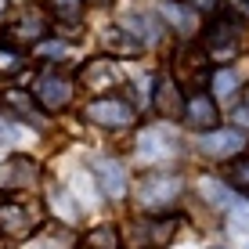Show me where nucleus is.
Here are the masks:
<instances>
[{"instance_id": "nucleus-1", "label": "nucleus", "mask_w": 249, "mask_h": 249, "mask_svg": "<svg viewBox=\"0 0 249 249\" xmlns=\"http://www.w3.org/2000/svg\"><path fill=\"white\" fill-rule=\"evenodd\" d=\"M181 192H184L181 174H166V170H156V174H144L141 181H137L134 199H137V206H141L144 213H152V217H166V213L177 206Z\"/></svg>"}, {"instance_id": "nucleus-2", "label": "nucleus", "mask_w": 249, "mask_h": 249, "mask_svg": "<svg viewBox=\"0 0 249 249\" xmlns=\"http://www.w3.org/2000/svg\"><path fill=\"white\" fill-rule=\"evenodd\" d=\"M72 76L58 72V69H40L36 80H33V101H36L44 112H62V108L72 101Z\"/></svg>"}, {"instance_id": "nucleus-3", "label": "nucleus", "mask_w": 249, "mask_h": 249, "mask_svg": "<svg viewBox=\"0 0 249 249\" xmlns=\"http://www.w3.org/2000/svg\"><path fill=\"white\" fill-rule=\"evenodd\" d=\"M242 51V29L235 18H213L202 33V54L210 62H231Z\"/></svg>"}, {"instance_id": "nucleus-4", "label": "nucleus", "mask_w": 249, "mask_h": 249, "mask_svg": "<svg viewBox=\"0 0 249 249\" xmlns=\"http://www.w3.org/2000/svg\"><path fill=\"white\" fill-rule=\"evenodd\" d=\"M40 220H44V213H40V206H33V202H18V199L0 202V235L4 238L22 242V238H29L33 231L40 228Z\"/></svg>"}, {"instance_id": "nucleus-5", "label": "nucleus", "mask_w": 249, "mask_h": 249, "mask_svg": "<svg viewBox=\"0 0 249 249\" xmlns=\"http://www.w3.org/2000/svg\"><path fill=\"white\" fill-rule=\"evenodd\" d=\"M83 116H87V123H94V126H105V130H123V126H130L134 119H137V112H134V105H130V101L112 98V94L87 101Z\"/></svg>"}, {"instance_id": "nucleus-6", "label": "nucleus", "mask_w": 249, "mask_h": 249, "mask_svg": "<svg viewBox=\"0 0 249 249\" xmlns=\"http://www.w3.org/2000/svg\"><path fill=\"white\" fill-rule=\"evenodd\" d=\"M174 235H177V217H152V220L130 224L123 242L134 249H159V246L174 242Z\"/></svg>"}, {"instance_id": "nucleus-7", "label": "nucleus", "mask_w": 249, "mask_h": 249, "mask_svg": "<svg viewBox=\"0 0 249 249\" xmlns=\"http://www.w3.org/2000/svg\"><path fill=\"white\" fill-rule=\"evenodd\" d=\"M174 83L177 87H192V90H202L210 83V58L195 47H181L174 54Z\"/></svg>"}, {"instance_id": "nucleus-8", "label": "nucleus", "mask_w": 249, "mask_h": 249, "mask_svg": "<svg viewBox=\"0 0 249 249\" xmlns=\"http://www.w3.org/2000/svg\"><path fill=\"white\" fill-rule=\"evenodd\" d=\"M177 152V141L166 126H144L137 134V144H134V159L144 162V166H156V162H166V156Z\"/></svg>"}, {"instance_id": "nucleus-9", "label": "nucleus", "mask_w": 249, "mask_h": 249, "mask_svg": "<svg viewBox=\"0 0 249 249\" xmlns=\"http://www.w3.org/2000/svg\"><path fill=\"white\" fill-rule=\"evenodd\" d=\"M242 148H246V134L235 130V126H224V130L217 126V130L199 137V152L210 159H235Z\"/></svg>"}, {"instance_id": "nucleus-10", "label": "nucleus", "mask_w": 249, "mask_h": 249, "mask_svg": "<svg viewBox=\"0 0 249 249\" xmlns=\"http://www.w3.org/2000/svg\"><path fill=\"white\" fill-rule=\"evenodd\" d=\"M184 126L188 130H199V134H210V130H217V123H220V112H217V101L210 98V94H202V90H195L192 98L184 101Z\"/></svg>"}, {"instance_id": "nucleus-11", "label": "nucleus", "mask_w": 249, "mask_h": 249, "mask_svg": "<svg viewBox=\"0 0 249 249\" xmlns=\"http://www.w3.org/2000/svg\"><path fill=\"white\" fill-rule=\"evenodd\" d=\"M40 181V166L29 156H11L0 162V192H22Z\"/></svg>"}, {"instance_id": "nucleus-12", "label": "nucleus", "mask_w": 249, "mask_h": 249, "mask_svg": "<svg viewBox=\"0 0 249 249\" xmlns=\"http://www.w3.org/2000/svg\"><path fill=\"white\" fill-rule=\"evenodd\" d=\"M184 90L174 83V76H159L156 80V90H152V105L162 119H181L184 116Z\"/></svg>"}, {"instance_id": "nucleus-13", "label": "nucleus", "mask_w": 249, "mask_h": 249, "mask_svg": "<svg viewBox=\"0 0 249 249\" xmlns=\"http://www.w3.org/2000/svg\"><path fill=\"white\" fill-rule=\"evenodd\" d=\"M116 83H119V65L108 54L90 58V62L80 69V87H87V90H112Z\"/></svg>"}, {"instance_id": "nucleus-14", "label": "nucleus", "mask_w": 249, "mask_h": 249, "mask_svg": "<svg viewBox=\"0 0 249 249\" xmlns=\"http://www.w3.org/2000/svg\"><path fill=\"white\" fill-rule=\"evenodd\" d=\"M0 105L7 108L11 116H18L22 123H29V126H36V130H44V108L33 101V94H25L18 87H11V90H0Z\"/></svg>"}, {"instance_id": "nucleus-15", "label": "nucleus", "mask_w": 249, "mask_h": 249, "mask_svg": "<svg viewBox=\"0 0 249 249\" xmlns=\"http://www.w3.org/2000/svg\"><path fill=\"white\" fill-rule=\"evenodd\" d=\"M44 29H47V15L40 7H22L18 22L7 29V40H15V44H40Z\"/></svg>"}, {"instance_id": "nucleus-16", "label": "nucleus", "mask_w": 249, "mask_h": 249, "mask_svg": "<svg viewBox=\"0 0 249 249\" xmlns=\"http://www.w3.org/2000/svg\"><path fill=\"white\" fill-rule=\"evenodd\" d=\"M94 181L105 199H123L126 195V174L116 159H94Z\"/></svg>"}, {"instance_id": "nucleus-17", "label": "nucleus", "mask_w": 249, "mask_h": 249, "mask_svg": "<svg viewBox=\"0 0 249 249\" xmlns=\"http://www.w3.org/2000/svg\"><path fill=\"white\" fill-rule=\"evenodd\" d=\"M51 18H54L62 36H80L83 33V0H47Z\"/></svg>"}, {"instance_id": "nucleus-18", "label": "nucleus", "mask_w": 249, "mask_h": 249, "mask_svg": "<svg viewBox=\"0 0 249 249\" xmlns=\"http://www.w3.org/2000/svg\"><path fill=\"white\" fill-rule=\"evenodd\" d=\"M159 15H162V22H166L177 36H192V33L199 29V15H195L192 7L177 4V0H162V4H159Z\"/></svg>"}, {"instance_id": "nucleus-19", "label": "nucleus", "mask_w": 249, "mask_h": 249, "mask_svg": "<svg viewBox=\"0 0 249 249\" xmlns=\"http://www.w3.org/2000/svg\"><path fill=\"white\" fill-rule=\"evenodd\" d=\"M101 40H105V51L116 54V58H137V54H141V44H137L123 25H108Z\"/></svg>"}, {"instance_id": "nucleus-20", "label": "nucleus", "mask_w": 249, "mask_h": 249, "mask_svg": "<svg viewBox=\"0 0 249 249\" xmlns=\"http://www.w3.org/2000/svg\"><path fill=\"white\" fill-rule=\"evenodd\" d=\"M123 29L130 33L141 47H144V44H159V36H162V25H156L152 15H130V18L123 22Z\"/></svg>"}, {"instance_id": "nucleus-21", "label": "nucleus", "mask_w": 249, "mask_h": 249, "mask_svg": "<svg viewBox=\"0 0 249 249\" xmlns=\"http://www.w3.org/2000/svg\"><path fill=\"white\" fill-rule=\"evenodd\" d=\"M47 206L65 220V224H76V220H80V202H72V195H69L62 184H51L47 188Z\"/></svg>"}, {"instance_id": "nucleus-22", "label": "nucleus", "mask_w": 249, "mask_h": 249, "mask_svg": "<svg viewBox=\"0 0 249 249\" xmlns=\"http://www.w3.org/2000/svg\"><path fill=\"white\" fill-rule=\"evenodd\" d=\"M80 246H87V249H123V235L112 224H101V228H90Z\"/></svg>"}, {"instance_id": "nucleus-23", "label": "nucleus", "mask_w": 249, "mask_h": 249, "mask_svg": "<svg viewBox=\"0 0 249 249\" xmlns=\"http://www.w3.org/2000/svg\"><path fill=\"white\" fill-rule=\"evenodd\" d=\"M210 87H213V101H231L238 90V76L231 69H217V72H210Z\"/></svg>"}, {"instance_id": "nucleus-24", "label": "nucleus", "mask_w": 249, "mask_h": 249, "mask_svg": "<svg viewBox=\"0 0 249 249\" xmlns=\"http://www.w3.org/2000/svg\"><path fill=\"white\" fill-rule=\"evenodd\" d=\"M199 192H202V199L210 202V206H217V210H228V206L235 202V195L224 188V181H213V177H202V181H199Z\"/></svg>"}, {"instance_id": "nucleus-25", "label": "nucleus", "mask_w": 249, "mask_h": 249, "mask_svg": "<svg viewBox=\"0 0 249 249\" xmlns=\"http://www.w3.org/2000/svg\"><path fill=\"white\" fill-rule=\"evenodd\" d=\"M224 217H228V228L235 235H249V199H235L224 210Z\"/></svg>"}, {"instance_id": "nucleus-26", "label": "nucleus", "mask_w": 249, "mask_h": 249, "mask_svg": "<svg viewBox=\"0 0 249 249\" xmlns=\"http://www.w3.org/2000/svg\"><path fill=\"white\" fill-rule=\"evenodd\" d=\"M228 184L238 188V192H249V156H235L228 162Z\"/></svg>"}, {"instance_id": "nucleus-27", "label": "nucleus", "mask_w": 249, "mask_h": 249, "mask_svg": "<svg viewBox=\"0 0 249 249\" xmlns=\"http://www.w3.org/2000/svg\"><path fill=\"white\" fill-rule=\"evenodd\" d=\"M33 54H36L40 62H62V58L69 54V44H65L62 36H58V40H40Z\"/></svg>"}, {"instance_id": "nucleus-28", "label": "nucleus", "mask_w": 249, "mask_h": 249, "mask_svg": "<svg viewBox=\"0 0 249 249\" xmlns=\"http://www.w3.org/2000/svg\"><path fill=\"white\" fill-rule=\"evenodd\" d=\"M25 69V54L15 47H0V76H15Z\"/></svg>"}, {"instance_id": "nucleus-29", "label": "nucleus", "mask_w": 249, "mask_h": 249, "mask_svg": "<svg viewBox=\"0 0 249 249\" xmlns=\"http://www.w3.org/2000/svg\"><path fill=\"white\" fill-rule=\"evenodd\" d=\"M220 0H192V11H217Z\"/></svg>"}, {"instance_id": "nucleus-30", "label": "nucleus", "mask_w": 249, "mask_h": 249, "mask_svg": "<svg viewBox=\"0 0 249 249\" xmlns=\"http://www.w3.org/2000/svg\"><path fill=\"white\" fill-rule=\"evenodd\" d=\"M83 4H98L101 7V4H112V0H83Z\"/></svg>"}, {"instance_id": "nucleus-31", "label": "nucleus", "mask_w": 249, "mask_h": 249, "mask_svg": "<svg viewBox=\"0 0 249 249\" xmlns=\"http://www.w3.org/2000/svg\"><path fill=\"white\" fill-rule=\"evenodd\" d=\"M246 108H249V83H246Z\"/></svg>"}, {"instance_id": "nucleus-32", "label": "nucleus", "mask_w": 249, "mask_h": 249, "mask_svg": "<svg viewBox=\"0 0 249 249\" xmlns=\"http://www.w3.org/2000/svg\"><path fill=\"white\" fill-rule=\"evenodd\" d=\"M4 7H7V0H0V15H4Z\"/></svg>"}, {"instance_id": "nucleus-33", "label": "nucleus", "mask_w": 249, "mask_h": 249, "mask_svg": "<svg viewBox=\"0 0 249 249\" xmlns=\"http://www.w3.org/2000/svg\"><path fill=\"white\" fill-rule=\"evenodd\" d=\"M246 7H249V0H246Z\"/></svg>"}, {"instance_id": "nucleus-34", "label": "nucleus", "mask_w": 249, "mask_h": 249, "mask_svg": "<svg viewBox=\"0 0 249 249\" xmlns=\"http://www.w3.org/2000/svg\"><path fill=\"white\" fill-rule=\"evenodd\" d=\"M80 249H87V246H80Z\"/></svg>"}]
</instances>
